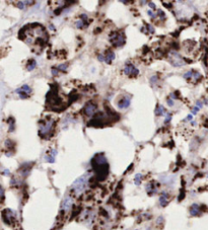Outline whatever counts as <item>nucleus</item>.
I'll list each match as a JSON object with an SVG mask.
<instances>
[{
    "mask_svg": "<svg viewBox=\"0 0 208 230\" xmlns=\"http://www.w3.org/2000/svg\"><path fill=\"white\" fill-rule=\"evenodd\" d=\"M145 190H146V192H147V194L149 195V196H152V195L157 194V185H155L154 181H150V183H148L147 185H146V187H145Z\"/></svg>",
    "mask_w": 208,
    "mask_h": 230,
    "instance_id": "nucleus-13",
    "label": "nucleus"
},
{
    "mask_svg": "<svg viewBox=\"0 0 208 230\" xmlns=\"http://www.w3.org/2000/svg\"><path fill=\"white\" fill-rule=\"evenodd\" d=\"M148 4H149V7H150V8H152V9H155V4H154V3L149 2V3H148Z\"/></svg>",
    "mask_w": 208,
    "mask_h": 230,
    "instance_id": "nucleus-37",
    "label": "nucleus"
},
{
    "mask_svg": "<svg viewBox=\"0 0 208 230\" xmlns=\"http://www.w3.org/2000/svg\"><path fill=\"white\" fill-rule=\"evenodd\" d=\"M202 78V75L199 73L198 71H195V70H193V74H192V79L194 82H197L198 80H200V79Z\"/></svg>",
    "mask_w": 208,
    "mask_h": 230,
    "instance_id": "nucleus-19",
    "label": "nucleus"
},
{
    "mask_svg": "<svg viewBox=\"0 0 208 230\" xmlns=\"http://www.w3.org/2000/svg\"><path fill=\"white\" fill-rule=\"evenodd\" d=\"M87 183H88V177H87V174H84L82 177H78L72 183V190L74 191V193L76 195L81 194L85 190V188H86Z\"/></svg>",
    "mask_w": 208,
    "mask_h": 230,
    "instance_id": "nucleus-3",
    "label": "nucleus"
},
{
    "mask_svg": "<svg viewBox=\"0 0 208 230\" xmlns=\"http://www.w3.org/2000/svg\"><path fill=\"white\" fill-rule=\"evenodd\" d=\"M147 13H148V15H149L151 18H155L157 16V13H154V12L152 11V10H148Z\"/></svg>",
    "mask_w": 208,
    "mask_h": 230,
    "instance_id": "nucleus-27",
    "label": "nucleus"
},
{
    "mask_svg": "<svg viewBox=\"0 0 208 230\" xmlns=\"http://www.w3.org/2000/svg\"><path fill=\"white\" fill-rule=\"evenodd\" d=\"M55 125V120L53 118H46L40 122V129H39V135L43 138H47L48 135L51 134Z\"/></svg>",
    "mask_w": 208,
    "mask_h": 230,
    "instance_id": "nucleus-2",
    "label": "nucleus"
},
{
    "mask_svg": "<svg viewBox=\"0 0 208 230\" xmlns=\"http://www.w3.org/2000/svg\"><path fill=\"white\" fill-rule=\"evenodd\" d=\"M146 27H147V29H148V31H149V33H154V29H153V27H151V25H146Z\"/></svg>",
    "mask_w": 208,
    "mask_h": 230,
    "instance_id": "nucleus-33",
    "label": "nucleus"
},
{
    "mask_svg": "<svg viewBox=\"0 0 208 230\" xmlns=\"http://www.w3.org/2000/svg\"><path fill=\"white\" fill-rule=\"evenodd\" d=\"M198 111H199V107H193V109H192V115H196L197 113H198Z\"/></svg>",
    "mask_w": 208,
    "mask_h": 230,
    "instance_id": "nucleus-35",
    "label": "nucleus"
},
{
    "mask_svg": "<svg viewBox=\"0 0 208 230\" xmlns=\"http://www.w3.org/2000/svg\"><path fill=\"white\" fill-rule=\"evenodd\" d=\"M171 120H172V115H171L170 113H167V114H166V120H165V123L168 124L169 122H171Z\"/></svg>",
    "mask_w": 208,
    "mask_h": 230,
    "instance_id": "nucleus-26",
    "label": "nucleus"
},
{
    "mask_svg": "<svg viewBox=\"0 0 208 230\" xmlns=\"http://www.w3.org/2000/svg\"><path fill=\"white\" fill-rule=\"evenodd\" d=\"M105 55V62L108 63V64H111L113 62V60L115 59V53L112 51H108Z\"/></svg>",
    "mask_w": 208,
    "mask_h": 230,
    "instance_id": "nucleus-15",
    "label": "nucleus"
},
{
    "mask_svg": "<svg viewBox=\"0 0 208 230\" xmlns=\"http://www.w3.org/2000/svg\"><path fill=\"white\" fill-rule=\"evenodd\" d=\"M3 174H9V170L8 169H4V171H3Z\"/></svg>",
    "mask_w": 208,
    "mask_h": 230,
    "instance_id": "nucleus-38",
    "label": "nucleus"
},
{
    "mask_svg": "<svg viewBox=\"0 0 208 230\" xmlns=\"http://www.w3.org/2000/svg\"><path fill=\"white\" fill-rule=\"evenodd\" d=\"M67 68H68V64L67 63H65V64H60L57 67V69L59 70V71H66L67 70Z\"/></svg>",
    "mask_w": 208,
    "mask_h": 230,
    "instance_id": "nucleus-22",
    "label": "nucleus"
},
{
    "mask_svg": "<svg viewBox=\"0 0 208 230\" xmlns=\"http://www.w3.org/2000/svg\"><path fill=\"white\" fill-rule=\"evenodd\" d=\"M72 204H73V200L70 196H66L63 200V203H62V209L65 211V212H67L69 211L70 209L72 208Z\"/></svg>",
    "mask_w": 208,
    "mask_h": 230,
    "instance_id": "nucleus-9",
    "label": "nucleus"
},
{
    "mask_svg": "<svg viewBox=\"0 0 208 230\" xmlns=\"http://www.w3.org/2000/svg\"><path fill=\"white\" fill-rule=\"evenodd\" d=\"M110 42L114 47L119 48L125 45L126 39L123 33H121V31H114L110 36Z\"/></svg>",
    "mask_w": 208,
    "mask_h": 230,
    "instance_id": "nucleus-4",
    "label": "nucleus"
},
{
    "mask_svg": "<svg viewBox=\"0 0 208 230\" xmlns=\"http://www.w3.org/2000/svg\"><path fill=\"white\" fill-rule=\"evenodd\" d=\"M190 215L191 216H200L202 214V206L198 205V204H193L190 207Z\"/></svg>",
    "mask_w": 208,
    "mask_h": 230,
    "instance_id": "nucleus-11",
    "label": "nucleus"
},
{
    "mask_svg": "<svg viewBox=\"0 0 208 230\" xmlns=\"http://www.w3.org/2000/svg\"><path fill=\"white\" fill-rule=\"evenodd\" d=\"M52 74H53V76H57L59 74V70L56 68H52Z\"/></svg>",
    "mask_w": 208,
    "mask_h": 230,
    "instance_id": "nucleus-29",
    "label": "nucleus"
},
{
    "mask_svg": "<svg viewBox=\"0 0 208 230\" xmlns=\"http://www.w3.org/2000/svg\"><path fill=\"white\" fill-rule=\"evenodd\" d=\"M96 109H98V105L94 101H88L85 103L84 107H83V113L85 116L87 117H92L96 115Z\"/></svg>",
    "mask_w": 208,
    "mask_h": 230,
    "instance_id": "nucleus-6",
    "label": "nucleus"
},
{
    "mask_svg": "<svg viewBox=\"0 0 208 230\" xmlns=\"http://www.w3.org/2000/svg\"><path fill=\"white\" fill-rule=\"evenodd\" d=\"M169 202H170V195L168 192H163L159 197V204L161 207H166L168 206Z\"/></svg>",
    "mask_w": 208,
    "mask_h": 230,
    "instance_id": "nucleus-12",
    "label": "nucleus"
},
{
    "mask_svg": "<svg viewBox=\"0 0 208 230\" xmlns=\"http://www.w3.org/2000/svg\"><path fill=\"white\" fill-rule=\"evenodd\" d=\"M5 146H6V147L10 150L12 146H14V143L12 142L11 140H6V141H5Z\"/></svg>",
    "mask_w": 208,
    "mask_h": 230,
    "instance_id": "nucleus-24",
    "label": "nucleus"
},
{
    "mask_svg": "<svg viewBox=\"0 0 208 230\" xmlns=\"http://www.w3.org/2000/svg\"><path fill=\"white\" fill-rule=\"evenodd\" d=\"M154 114L155 116H163V115H166V109L161 105H159L157 107V109H155Z\"/></svg>",
    "mask_w": 208,
    "mask_h": 230,
    "instance_id": "nucleus-16",
    "label": "nucleus"
},
{
    "mask_svg": "<svg viewBox=\"0 0 208 230\" xmlns=\"http://www.w3.org/2000/svg\"><path fill=\"white\" fill-rule=\"evenodd\" d=\"M192 74H193V70H189V71H187L185 74H184V78L185 79H191L192 78Z\"/></svg>",
    "mask_w": 208,
    "mask_h": 230,
    "instance_id": "nucleus-23",
    "label": "nucleus"
},
{
    "mask_svg": "<svg viewBox=\"0 0 208 230\" xmlns=\"http://www.w3.org/2000/svg\"><path fill=\"white\" fill-rule=\"evenodd\" d=\"M4 199V190L2 188H0V200Z\"/></svg>",
    "mask_w": 208,
    "mask_h": 230,
    "instance_id": "nucleus-31",
    "label": "nucleus"
},
{
    "mask_svg": "<svg viewBox=\"0 0 208 230\" xmlns=\"http://www.w3.org/2000/svg\"><path fill=\"white\" fill-rule=\"evenodd\" d=\"M157 15L159 16V17H163V19H165V18H166V14H165V12L163 11H161V10H159V11H157Z\"/></svg>",
    "mask_w": 208,
    "mask_h": 230,
    "instance_id": "nucleus-28",
    "label": "nucleus"
},
{
    "mask_svg": "<svg viewBox=\"0 0 208 230\" xmlns=\"http://www.w3.org/2000/svg\"><path fill=\"white\" fill-rule=\"evenodd\" d=\"M192 119H193V116H192V115H189V116L187 117V118H186L185 120H184V121H185V122H192Z\"/></svg>",
    "mask_w": 208,
    "mask_h": 230,
    "instance_id": "nucleus-34",
    "label": "nucleus"
},
{
    "mask_svg": "<svg viewBox=\"0 0 208 230\" xmlns=\"http://www.w3.org/2000/svg\"><path fill=\"white\" fill-rule=\"evenodd\" d=\"M37 66V62L36 60H29V62H27V69L29 70V71H31V70H34L35 68H36Z\"/></svg>",
    "mask_w": 208,
    "mask_h": 230,
    "instance_id": "nucleus-18",
    "label": "nucleus"
},
{
    "mask_svg": "<svg viewBox=\"0 0 208 230\" xmlns=\"http://www.w3.org/2000/svg\"><path fill=\"white\" fill-rule=\"evenodd\" d=\"M205 103V105H208V98H206V99H205V103Z\"/></svg>",
    "mask_w": 208,
    "mask_h": 230,
    "instance_id": "nucleus-39",
    "label": "nucleus"
},
{
    "mask_svg": "<svg viewBox=\"0 0 208 230\" xmlns=\"http://www.w3.org/2000/svg\"><path fill=\"white\" fill-rule=\"evenodd\" d=\"M167 101H168V105H170V107H174L175 103H174V101H173V98H168Z\"/></svg>",
    "mask_w": 208,
    "mask_h": 230,
    "instance_id": "nucleus-32",
    "label": "nucleus"
},
{
    "mask_svg": "<svg viewBox=\"0 0 208 230\" xmlns=\"http://www.w3.org/2000/svg\"><path fill=\"white\" fill-rule=\"evenodd\" d=\"M124 73H125V75H127L128 77L135 78L139 74V70L135 67L132 63H126L125 67H124Z\"/></svg>",
    "mask_w": 208,
    "mask_h": 230,
    "instance_id": "nucleus-7",
    "label": "nucleus"
},
{
    "mask_svg": "<svg viewBox=\"0 0 208 230\" xmlns=\"http://www.w3.org/2000/svg\"><path fill=\"white\" fill-rule=\"evenodd\" d=\"M98 59L101 61V62H105V55H104V54H100L98 56Z\"/></svg>",
    "mask_w": 208,
    "mask_h": 230,
    "instance_id": "nucleus-30",
    "label": "nucleus"
},
{
    "mask_svg": "<svg viewBox=\"0 0 208 230\" xmlns=\"http://www.w3.org/2000/svg\"><path fill=\"white\" fill-rule=\"evenodd\" d=\"M19 90H21V91L25 92V93H27V94H31V91H33L31 87L29 86L27 84H25V85H23L21 87H19Z\"/></svg>",
    "mask_w": 208,
    "mask_h": 230,
    "instance_id": "nucleus-20",
    "label": "nucleus"
},
{
    "mask_svg": "<svg viewBox=\"0 0 208 230\" xmlns=\"http://www.w3.org/2000/svg\"><path fill=\"white\" fill-rule=\"evenodd\" d=\"M142 174L141 173H137L136 175H135V179H134V183L136 185H140L141 181H142Z\"/></svg>",
    "mask_w": 208,
    "mask_h": 230,
    "instance_id": "nucleus-21",
    "label": "nucleus"
},
{
    "mask_svg": "<svg viewBox=\"0 0 208 230\" xmlns=\"http://www.w3.org/2000/svg\"><path fill=\"white\" fill-rule=\"evenodd\" d=\"M92 167L100 181H103L109 173V164L104 154H98L92 159Z\"/></svg>",
    "mask_w": 208,
    "mask_h": 230,
    "instance_id": "nucleus-1",
    "label": "nucleus"
},
{
    "mask_svg": "<svg viewBox=\"0 0 208 230\" xmlns=\"http://www.w3.org/2000/svg\"><path fill=\"white\" fill-rule=\"evenodd\" d=\"M7 123H8V131L9 132H13L14 129H15V122H14L13 118H9L7 120Z\"/></svg>",
    "mask_w": 208,
    "mask_h": 230,
    "instance_id": "nucleus-17",
    "label": "nucleus"
},
{
    "mask_svg": "<svg viewBox=\"0 0 208 230\" xmlns=\"http://www.w3.org/2000/svg\"><path fill=\"white\" fill-rule=\"evenodd\" d=\"M196 107H199V109H201V107H203V103H202L201 101H197V103H196Z\"/></svg>",
    "mask_w": 208,
    "mask_h": 230,
    "instance_id": "nucleus-36",
    "label": "nucleus"
},
{
    "mask_svg": "<svg viewBox=\"0 0 208 230\" xmlns=\"http://www.w3.org/2000/svg\"><path fill=\"white\" fill-rule=\"evenodd\" d=\"M169 59H170V63L173 65V66H175V67H181V66H183V65L186 63L185 60L181 57V55L175 51L170 52Z\"/></svg>",
    "mask_w": 208,
    "mask_h": 230,
    "instance_id": "nucleus-5",
    "label": "nucleus"
},
{
    "mask_svg": "<svg viewBox=\"0 0 208 230\" xmlns=\"http://www.w3.org/2000/svg\"><path fill=\"white\" fill-rule=\"evenodd\" d=\"M130 105V97L127 95L125 96H122L118 101V107L120 109H127L129 107Z\"/></svg>",
    "mask_w": 208,
    "mask_h": 230,
    "instance_id": "nucleus-10",
    "label": "nucleus"
},
{
    "mask_svg": "<svg viewBox=\"0 0 208 230\" xmlns=\"http://www.w3.org/2000/svg\"><path fill=\"white\" fill-rule=\"evenodd\" d=\"M14 218H15V213L12 210H10V209H6V210H4L2 212V219L4 220V222L6 224L10 225L11 222L14 220Z\"/></svg>",
    "mask_w": 208,
    "mask_h": 230,
    "instance_id": "nucleus-8",
    "label": "nucleus"
},
{
    "mask_svg": "<svg viewBox=\"0 0 208 230\" xmlns=\"http://www.w3.org/2000/svg\"><path fill=\"white\" fill-rule=\"evenodd\" d=\"M56 155H57V150L56 149H53V150H50V151H48L47 155L45 156L46 161H47V162H50V163H54V162H55Z\"/></svg>",
    "mask_w": 208,
    "mask_h": 230,
    "instance_id": "nucleus-14",
    "label": "nucleus"
},
{
    "mask_svg": "<svg viewBox=\"0 0 208 230\" xmlns=\"http://www.w3.org/2000/svg\"><path fill=\"white\" fill-rule=\"evenodd\" d=\"M16 6L18 7L19 9H25V1H19V2L16 3Z\"/></svg>",
    "mask_w": 208,
    "mask_h": 230,
    "instance_id": "nucleus-25",
    "label": "nucleus"
}]
</instances>
